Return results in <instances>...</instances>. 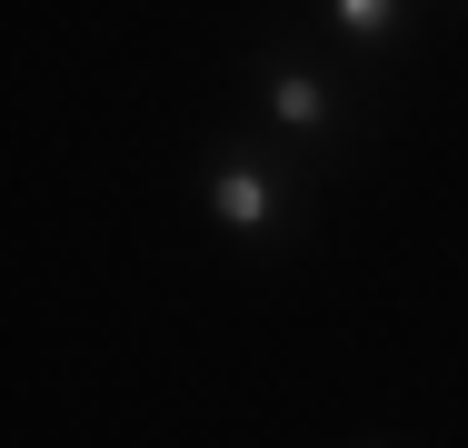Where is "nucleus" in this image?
<instances>
[{
	"label": "nucleus",
	"mask_w": 468,
	"mask_h": 448,
	"mask_svg": "<svg viewBox=\"0 0 468 448\" xmlns=\"http://www.w3.org/2000/svg\"><path fill=\"white\" fill-rule=\"evenodd\" d=\"M209 209H219L229 229H260V219L280 209V189H270V170H219L209 179Z\"/></svg>",
	"instance_id": "1"
},
{
	"label": "nucleus",
	"mask_w": 468,
	"mask_h": 448,
	"mask_svg": "<svg viewBox=\"0 0 468 448\" xmlns=\"http://www.w3.org/2000/svg\"><path fill=\"white\" fill-rule=\"evenodd\" d=\"M270 110H280L289 130H319V120H329V90L309 80V70H280V90H270Z\"/></svg>",
	"instance_id": "2"
},
{
	"label": "nucleus",
	"mask_w": 468,
	"mask_h": 448,
	"mask_svg": "<svg viewBox=\"0 0 468 448\" xmlns=\"http://www.w3.org/2000/svg\"><path fill=\"white\" fill-rule=\"evenodd\" d=\"M388 20H399V0H339V30L349 40H388Z\"/></svg>",
	"instance_id": "3"
}]
</instances>
